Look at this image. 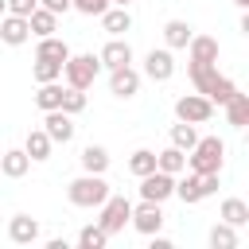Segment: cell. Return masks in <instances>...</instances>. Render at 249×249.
I'll list each match as a JSON object with an SVG mask.
<instances>
[{
    "label": "cell",
    "instance_id": "1",
    "mask_svg": "<svg viewBox=\"0 0 249 249\" xmlns=\"http://www.w3.org/2000/svg\"><path fill=\"white\" fill-rule=\"evenodd\" d=\"M187 74H191V82H195V93L210 97L214 105H226V101L237 93V86H233L226 74H218V62H187Z\"/></svg>",
    "mask_w": 249,
    "mask_h": 249
},
{
    "label": "cell",
    "instance_id": "2",
    "mask_svg": "<svg viewBox=\"0 0 249 249\" xmlns=\"http://www.w3.org/2000/svg\"><path fill=\"white\" fill-rule=\"evenodd\" d=\"M66 198H70L74 206H82V210H97V206L109 198V183H105V175L82 171L78 179L66 183Z\"/></svg>",
    "mask_w": 249,
    "mask_h": 249
},
{
    "label": "cell",
    "instance_id": "3",
    "mask_svg": "<svg viewBox=\"0 0 249 249\" xmlns=\"http://www.w3.org/2000/svg\"><path fill=\"white\" fill-rule=\"evenodd\" d=\"M222 163H226V144H222V136H198L195 148L187 152V171L210 175V171H222Z\"/></svg>",
    "mask_w": 249,
    "mask_h": 249
},
{
    "label": "cell",
    "instance_id": "4",
    "mask_svg": "<svg viewBox=\"0 0 249 249\" xmlns=\"http://www.w3.org/2000/svg\"><path fill=\"white\" fill-rule=\"evenodd\" d=\"M222 179V171H210V175H198V171H183V179L175 175V195L187 202V206H195V202H202V198H210V195H218V183Z\"/></svg>",
    "mask_w": 249,
    "mask_h": 249
},
{
    "label": "cell",
    "instance_id": "5",
    "mask_svg": "<svg viewBox=\"0 0 249 249\" xmlns=\"http://www.w3.org/2000/svg\"><path fill=\"white\" fill-rule=\"evenodd\" d=\"M97 74H101V58H97V54H74V51H70V58L62 62V78H66V86H74V89H89V86L97 82Z\"/></svg>",
    "mask_w": 249,
    "mask_h": 249
},
{
    "label": "cell",
    "instance_id": "6",
    "mask_svg": "<svg viewBox=\"0 0 249 249\" xmlns=\"http://www.w3.org/2000/svg\"><path fill=\"white\" fill-rule=\"evenodd\" d=\"M97 210H101V218H97V226H101V230H105V233L113 237V233H121V230L128 226V214H132V202H128L124 195H113V191H109V198H105V202H101Z\"/></svg>",
    "mask_w": 249,
    "mask_h": 249
},
{
    "label": "cell",
    "instance_id": "7",
    "mask_svg": "<svg viewBox=\"0 0 249 249\" xmlns=\"http://www.w3.org/2000/svg\"><path fill=\"white\" fill-rule=\"evenodd\" d=\"M214 117V101L202 97V93H179L175 97V121H187V124H206Z\"/></svg>",
    "mask_w": 249,
    "mask_h": 249
},
{
    "label": "cell",
    "instance_id": "8",
    "mask_svg": "<svg viewBox=\"0 0 249 249\" xmlns=\"http://www.w3.org/2000/svg\"><path fill=\"white\" fill-rule=\"evenodd\" d=\"M128 226H132L136 233H144V237L160 233V230H163V202L140 198V206H132V214H128Z\"/></svg>",
    "mask_w": 249,
    "mask_h": 249
},
{
    "label": "cell",
    "instance_id": "9",
    "mask_svg": "<svg viewBox=\"0 0 249 249\" xmlns=\"http://www.w3.org/2000/svg\"><path fill=\"white\" fill-rule=\"evenodd\" d=\"M175 195V175H167V171H148V175H140V198H148V202H167Z\"/></svg>",
    "mask_w": 249,
    "mask_h": 249
},
{
    "label": "cell",
    "instance_id": "10",
    "mask_svg": "<svg viewBox=\"0 0 249 249\" xmlns=\"http://www.w3.org/2000/svg\"><path fill=\"white\" fill-rule=\"evenodd\" d=\"M144 78H152V82H171V78H175V54H171L167 47H152V51L144 54Z\"/></svg>",
    "mask_w": 249,
    "mask_h": 249
},
{
    "label": "cell",
    "instance_id": "11",
    "mask_svg": "<svg viewBox=\"0 0 249 249\" xmlns=\"http://www.w3.org/2000/svg\"><path fill=\"white\" fill-rule=\"evenodd\" d=\"M136 89H140V70H136L132 62L109 70V93H113V97H132Z\"/></svg>",
    "mask_w": 249,
    "mask_h": 249
},
{
    "label": "cell",
    "instance_id": "12",
    "mask_svg": "<svg viewBox=\"0 0 249 249\" xmlns=\"http://www.w3.org/2000/svg\"><path fill=\"white\" fill-rule=\"evenodd\" d=\"M43 132L51 136V144H70V140H74V117L62 113V109H47Z\"/></svg>",
    "mask_w": 249,
    "mask_h": 249
},
{
    "label": "cell",
    "instance_id": "13",
    "mask_svg": "<svg viewBox=\"0 0 249 249\" xmlns=\"http://www.w3.org/2000/svg\"><path fill=\"white\" fill-rule=\"evenodd\" d=\"M27 39H31L27 16H12V12H4V16H0V43H8V47H23Z\"/></svg>",
    "mask_w": 249,
    "mask_h": 249
},
{
    "label": "cell",
    "instance_id": "14",
    "mask_svg": "<svg viewBox=\"0 0 249 249\" xmlns=\"http://www.w3.org/2000/svg\"><path fill=\"white\" fill-rule=\"evenodd\" d=\"M101 70H113V66H128L132 62V47H128V39H121V35H109V43L101 47Z\"/></svg>",
    "mask_w": 249,
    "mask_h": 249
},
{
    "label": "cell",
    "instance_id": "15",
    "mask_svg": "<svg viewBox=\"0 0 249 249\" xmlns=\"http://www.w3.org/2000/svg\"><path fill=\"white\" fill-rule=\"evenodd\" d=\"M8 237H12L16 245H35V241L43 237V230H39V222H35L31 214H12V222H8Z\"/></svg>",
    "mask_w": 249,
    "mask_h": 249
},
{
    "label": "cell",
    "instance_id": "16",
    "mask_svg": "<svg viewBox=\"0 0 249 249\" xmlns=\"http://www.w3.org/2000/svg\"><path fill=\"white\" fill-rule=\"evenodd\" d=\"M31 171V156L23 152V148H8V152H0V175H8V179H23Z\"/></svg>",
    "mask_w": 249,
    "mask_h": 249
},
{
    "label": "cell",
    "instance_id": "17",
    "mask_svg": "<svg viewBox=\"0 0 249 249\" xmlns=\"http://www.w3.org/2000/svg\"><path fill=\"white\" fill-rule=\"evenodd\" d=\"M97 19H101V31H105V35H124V31L132 27V16H128V8H121V4H109Z\"/></svg>",
    "mask_w": 249,
    "mask_h": 249
},
{
    "label": "cell",
    "instance_id": "18",
    "mask_svg": "<svg viewBox=\"0 0 249 249\" xmlns=\"http://www.w3.org/2000/svg\"><path fill=\"white\" fill-rule=\"evenodd\" d=\"M187 62H218V39L214 35H191Z\"/></svg>",
    "mask_w": 249,
    "mask_h": 249
},
{
    "label": "cell",
    "instance_id": "19",
    "mask_svg": "<svg viewBox=\"0 0 249 249\" xmlns=\"http://www.w3.org/2000/svg\"><path fill=\"white\" fill-rule=\"evenodd\" d=\"M191 35H195V27H191L187 19H167V23H163V47H167V51H183V47L191 43Z\"/></svg>",
    "mask_w": 249,
    "mask_h": 249
},
{
    "label": "cell",
    "instance_id": "20",
    "mask_svg": "<svg viewBox=\"0 0 249 249\" xmlns=\"http://www.w3.org/2000/svg\"><path fill=\"white\" fill-rule=\"evenodd\" d=\"M78 160H82V171H93V175H105L109 171V148L105 144H86Z\"/></svg>",
    "mask_w": 249,
    "mask_h": 249
},
{
    "label": "cell",
    "instance_id": "21",
    "mask_svg": "<svg viewBox=\"0 0 249 249\" xmlns=\"http://www.w3.org/2000/svg\"><path fill=\"white\" fill-rule=\"evenodd\" d=\"M51 148H54V144H51V136H47L43 128H31V132H27V140H23V152L31 156V163L51 160Z\"/></svg>",
    "mask_w": 249,
    "mask_h": 249
},
{
    "label": "cell",
    "instance_id": "22",
    "mask_svg": "<svg viewBox=\"0 0 249 249\" xmlns=\"http://www.w3.org/2000/svg\"><path fill=\"white\" fill-rule=\"evenodd\" d=\"M35 58L66 62V58H70V47H66V39H58V35H43V39H39V47H35Z\"/></svg>",
    "mask_w": 249,
    "mask_h": 249
},
{
    "label": "cell",
    "instance_id": "23",
    "mask_svg": "<svg viewBox=\"0 0 249 249\" xmlns=\"http://www.w3.org/2000/svg\"><path fill=\"white\" fill-rule=\"evenodd\" d=\"M156 167H160V171H167V175H183V171H187V152L171 144V148L156 152Z\"/></svg>",
    "mask_w": 249,
    "mask_h": 249
},
{
    "label": "cell",
    "instance_id": "24",
    "mask_svg": "<svg viewBox=\"0 0 249 249\" xmlns=\"http://www.w3.org/2000/svg\"><path fill=\"white\" fill-rule=\"evenodd\" d=\"M27 27H31V35H35V39L54 35V31H58V16H54V12H47V8H35V12L27 16Z\"/></svg>",
    "mask_w": 249,
    "mask_h": 249
},
{
    "label": "cell",
    "instance_id": "25",
    "mask_svg": "<svg viewBox=\"0 0 249 249\" xmlns=\"http://www.w3.org/2000/svg\"><path fill=\"white\" fill-rule=\"evenodd\" d=\"M222 109H226V121H230L233 128H245V124H249V93H233Z\"/></svg>",
    "mask_w": 249,
    "mask_h": 249
},
{
    "label": "cell",
    "instance_id": "26",
    "mask_svg": "<svg viewBox=\"0 0 249 249\" xmlns=\"http://www.w3.org/2000/svg\"><path fill=\"white\" fill-rule=\"evenodd\" d=\"M218 218L230 222V226H245V222H249V202H245V198H222Z\"/></svg>",
    "mask_w": 249,
    "mask_h": 249
},
{
    "label": "cell",
    "instance_id": "27",
    "mask_svg": "<svg viewBox=\"0 0 249 249\" xmlns=\"http://www.w3.org/2000/svg\"><path fill=\"white\" fill-rule=\"evenodd\" d=\"M210 249H237V226L218 218V226H210Z\"/></svg>",
    "mask_w": 249,
    "mask_h": 249
},
{
    "label": "cell",
    "instance_id": "28",
    "mask_svg": "<svg viewBox=\"0 0 249 249\" xmlns=\"http://www.w3.org/2000/svg\"><path fill=\"white\" fill-rule=\"evenodd\" d=\"M58 101H62V82H39V89H35V105L47 113V109H58Z\"/></svg>",
    "mask_w": 249,
    "mask_h": 249
},
{
    "label": "cell",
    "instance_id": "29",
    "mask_svg": "<svg viewBox=\"0 0 249 249\" xmlns=\"http://www.w3.org/2000/svg\"><path fill=\"white\" fill-rule=\"evenodd\" d=\"M78 245H82V249H105V245H109V233H105L97 222H89V226L78 230Z\"/></svg>",
    "mask_w": 249,
    "mask_h": 249
},
{
    "label": "cell",
    "instance_id": "30",
    "mask_svg": "<svg viewBox=\"0 0 249 249\" xmlns=\"http://www.w3.org/2000/svg\"><path fill=\"white\" fill-rule=\"evenodd\" d=\"M31 78H35V82H62V62L35 58V62H31Z\"/></svg>",
    "mask_w": 249,
    "mask_h": 249
},
{
    "label": "cell",
    "instance_id": "31",
    "mask_svg": "<svg viewBox=\"0 0 249 249\" xmlns=\"http://www.w3.org/2000/svg\"><path fill=\"white\" fill-rule=\"evenodd\" d=\"M195 140H198V128H195V124H187V121H175V124H171V144H175V148L191 152Z\"/></svg>",
    "mask_w": 249,
    "mask_h": 249
},
{
    "label": "cell",
    "instance_id": "32",
    "mask_svg": "<svg viewBox=\"0 0 249 249\" xmlns=\"http://www.w3.org/2000/svg\"><path fill=\"white\" fill-rule=\"evenodd\" d=\"M128 171L140 179V175H148V171H156V152L152 148H136L132 156H128Z\"/></svg>",
    "mask_w": 249,
    "mask_h": 249
},
{
    "label": "cell",
    "instance_id": "33",
    "mask_svg": "<svg viewBox=\"0 0 249 249\" xmlns=\"http://www.w3.org/2000/svg\"><path fill=\"white\" fill-rule=\"evenodd\" d=\"M58 109L62 113H82L86 109V89H74V86H62V101H58Z\"/></svg>",
    "mask_w": 249,
    "mask_h": 249
},
{
    "label": "cell",
    "instance_id": "34",
    "mask_svg": "<svg viewBox=\"0 0 249 249\" xmlns=\"http://www.w3.org/2000/svg\"><path fill=\"white\" fill-rule=\"evenodd\" d=\"M109 8V0H70V12H82V16H101Z\"/></svg>",
    "mask_w": 249,
    "mask_h": 249
},
{
    "label": "cell",
    "instance_id": "35",
    "mask_svg": "<svg viewBox=\"0 0 249 249\" xmlns=\"http://www.w3.org/2000/svg\"><path fill=\"white\" fill-rule=\"evenodd\" d=\"M39 8V0H4V12H12V16H31Z\"/></svg>",
    "mask_w": 249,
    "mask_h": 249
},
{
    "label": "cell",
    "instance_id": "36",
    "mask_svg": "<svg viewBox=\"0 0 249 249\" xmlns=\"http://www.w3.org/2000/svg\"><path fill=\"white\" fill-rule=\"evenodd\" d=\"M39 8H47V12H54V16H66V12H70V0H39Z\"/></svg>",
    "mask_w": 249,
    "mask_h": 249
},
{
    "label": "cell",
    "instance_id": "37",
    "mask_svg": "<svg viewBox=\"0 0 249 249\" xmlns=\"http://www.w3.org/2000/svg\"><path fill=\"white\" fill-rule=\"evenodd\" d=\"M152 249H171V241H167V237H160V233H152Z\"/></svg>",
    "mask_w": 249,
    "mask_h": 249
},
{
    "label": "cell",
    "instance_id": "38",
    "mask_svg": "<svg viewBox=\"0 0 249 249\" xmlns=\"http://www.w3.org/2000/svg\"><path fill=\"white\" fill-rule=\"evenodd\" d=\"M109 4H121V8H128V4H132V0H109Z\"/></svg>",
    "mask_w": 249,
    "mask_h": 249
},
{
    "label": "cell",
    "instance_id": "39",
    "mask_svg": "<svg viewBox=\"0 0 249 249\" xmlns=\"http://www.w3.org/2000/svg\"><path fill=\"white\" fill-rule=\"evenodd\" d=\"M233 4H237V8H249V0H233Z\"/></svg>",
    "mask_w": 249,
    "mask_h": 249
},
{
    "label": "cell",
    "instance_id": "40",
    "mask_svg": "<svg viewBox=\"0 0 249 249\" xmlns=\"http://www.w3.org/2000/svg\"><path fill=\"white\" fill-rule=\"evenodd\" d=\"M0 16H4V0H0Z\"/></svg>",
    "mask_w": 249,
    "mask_h": 249
}]
</instances>
